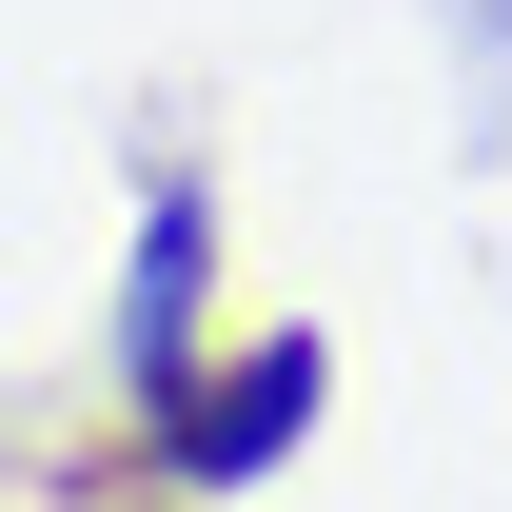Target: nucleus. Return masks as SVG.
I'll use <instances>...</instances> for the list:
<instances>
[{"label": "nucleus", "instance_id": "obj_3", "mask_svg": "<svg viewBox=\"0 0 512 512\" xmlns=\"http://www.w3.org/2000/svg\"><path fill=\"white\" fill-rule=\"evenodd\" d=\"M493 20H512V0H493Z\"/></svg>", "mask_w": 512, "mask_h": 512}, {"label": "nucleus", "instance_id": "obj_1", "mask_svg": "<svg viewBox=\"0 0 512 512\" xmlns=\"http://www.w3.org/2000/svg\"><path fill=\"white\" fill-rule=\"evenodd\" d=\"M316 394H335V335H256L237 375H178V394H158V453H178L197 493H256L276 453L316 434Z\"/></svg>", "mask_w": 512, "mask_h": 512}, {"label": "nucleus", "instance_id": "obj_2", "mask_svg": "<svg viewBox=\"0 0 512 512\" xmlns=\"http://www.w3.org/2000/svg\"><path fill=\"white\" fill-rule=\"evenodd\" d=\"M197 276H217V197H197V178H158V197H138V296H119L138 394H178V375H197Z\"/></svg>", "mask_w": 512, "mask_h": 512}]
</instances>
